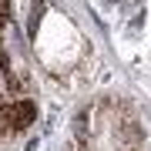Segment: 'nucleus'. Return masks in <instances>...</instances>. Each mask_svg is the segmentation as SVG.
Returning <instances> with one entry per match:
<instances>
[{
  "instance_id": "f257e3e1",
  "label": "nucleus",
  "mask_w": 151,
  "mask_h": 151,
  "mask_svg": "<svg viewBox=\"0 0 151 151\" xmlns=\"http://www.w3.org/2000/svg\"><path fill=\"white\" fill-rule=\"evenodd\" d=\"M0 118H4V124H10V128H27L34 121V104L30 101H14L10 108L0 111Z\"/></svg>"
},
{
  "instance_id": "f03ea898",
  "label": "nucleus",
  "mask_w": 151,
  "mask_h": 151,
  "mask_svg": "<svg viewBox=\"0 0 151 151\" xmlns=\"http://www.w3.org/2000/svg\"><path fill=\"white\" fill-rule=\"evenodd\" d=\"M4 17H7V0H0V24H4Z\"/></svg>"
},
{
  "instance_id": "7ed1b4c3",
  "label": "nucleus",
  "mask_w": 151,
  "mask_h": 151,
  "mask_svg": "<svg viewBox=\"0 0 151 151\" xmlns=\"http://www.w3.org/2000/svg\"><path fill=\"white\" fill-rule=\"evenodd\" d=\"M4 81H7V74H4V67H0V87H4Z\"/></svg>"
}]
</instances>
